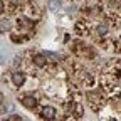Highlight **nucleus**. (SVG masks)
<instances>
[{"mask_svg": "<svg viewBox=\"0 0 121 121\" xmlns=\"http://www.w3.org/2000/svg\"><path fill=\"white\" fill-rule=\"evenodd\" d=\"M86 99H87L89 108L93 109V111H96V113H99L104 108V104H106L104 91H101V89H91V91H87Z\"/></svg>", "mask_w": 121, "mask_h": 121, "instance_id": "f257e3e1", "label": "nucleus"}, {"mask_svg": "<svg viewBox=\"0 0 121 121\" xmlns=\"http://www.w3.org/2000/svg\"><path fill=\"white\" fill-rule=\"evenodd\" d=\"M74 76L79 79V84H81L82 87L91 89V87H94V84H96V78H94V74H93V72H87L86 69L74 71Z\"/></svg>", "mask_w": 121, "mask_h": 121, "instance_id": "f03ea898", "label": "nucleus"}, {"mask_svg": "<svg viewBox=\"0 0 121 121\" xmlns=\"http://www.w3.org/2000/svg\"><path fill=\"white\" fill-rule=\"evenodd\" d=\"M19 101L25 106V108H29V109H35L37 108V98L32 94V93H25V94H20L19 96Z\"/></svg>", "mask_w": 121, "mask_h": 121, "instance_id": "7ed1b4c3", "label": "nucleus"}, {"mask_svg": "<svg viewBox=\"0 0 121 121\" xmlns=\"http://www.w3.org/2000/svg\"><path fill=\"white\" fill-rule=\"evenodd\" d=\"M40 118L42 119H54V118H57V111L52 106H44V108H40Z\"/></svg>", "mask_w": 121, "mask_h": 121, "instance_id": "20e7f679", "label": "nucleus"}, {"mask_svg": "<svg viewBox=\"0 0 121 121\" xmlns=\"http://www.w3.org/2000/svg\"><path fill=\"white\" fill-rule=\"evenodd\" d=\"M12 82H13L15 87H22L25 84V72H22V71L13 72L12 74Z\"/></svg>", "mask_w": 121, "mask_h": 121, "instance_id": "39448f33", "label": "nucleus"}, {"mask_svg": "<svg viewBox=\"0 0 121 121\" xmlns=\"http://www.w3.org/2000/svg\"><path fill=\"white\" fill-rule=\"evenodd\" d=\"M12 29V22L9 19H0V34H4L7 32V30Z\"/></svg>", "mask_w": 121, "mask_h": 121, "instance_id": "423d86ee", "label": "nucleus"}, {"mask_svg": "<svg viewBox=\"0 0 121 121\" xmlns=\"http://www.w3.org/2000/svg\"><path fill=\"white\" fill-rule=\"evenodd\" d=\"M47 7H49L51 12H57V10L60 9V0H49V2H47Z\"/></svg>", "mask_w": 121, "mask_h": 121, "instance_id": "0eeeda50", "label": "nucleus"}, {"mask_svg": "<svg viewBox=\"0 0 121 121\" xmlns=\"http://www.w3.org/2000/svg\"><path fill=\"white\" fill-rule=\"evenodd\" d=\"M7 119H22L19 114H12V116H7Z\"/></svg>", "mask_w": 121, "mask_h": 121, "instance_id": "6e6552de", "label": "nucleus"}, {"mask_svg": "<svg viewBox=\"0 0 121 121\" xmlns=\"http://www.w3.org/2000/svg\"><path fill=\"white\" fill-rule=\"evenodd\" d=\"M2 12H4V2L0 0V13H2Z\"/></svg>", "mask_w": 121, "mask_h": 121, "instance_id": "1a4fd4ad", "label": "nucleus"}]
</instances>
